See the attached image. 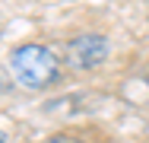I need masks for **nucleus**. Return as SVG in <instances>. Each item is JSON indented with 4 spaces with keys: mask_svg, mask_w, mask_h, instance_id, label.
I'll return each instance as SVG.
<instances>
[{
    "mask_svg": "<svg viewBox=\"0 0 149 143\" xmlns=\"http://www.w3.org/2000/svg\"><path fill=\"white\" fill-rule=\"evenodd\" d=\"M10 70L16 76V83L26 89H45L57 80L60 64L57 54L45 45H19L10 54Z\"/></svg>",
    "mask_w": 149,
    "mask_h": 143,
    "instance_id": "f257e3e1",
    "label": "nucleus"
},
{
    "mask_svg": "<svg viewBox=\"0 0 149 143\" xmlns=\"http://www.w3.org/2000/svg\"><path fill=\"white\" fill-rule=\"evenodd\" d=\"M45 143H83V140L70 137V134H57V137H51V140H45Z\"/></svg>",
    "mask_w": 149,
    "mask_h": 143,
    "instance_id": "7ed1b4c3",
    "label": "nucleus"
},
{
    "mask_svg": "<svg viewBox=\"0 0 149 143\" xmlns=\"http://www.w3.org/2000/svg\"><path fill=\"white\" fill-rule=\"evenodd\" d=\"M108 57V38L105 35H79L70 41V60L79 70H92Z\"/></svg>",
    "mask_w": 149,
    "mask_h": 143,
    "instance_id": "f03ea898",
    "label": "nucleus"
},
{
    "mask_svg": "<svg viewBox=\"0 0 149 143\" xmlns=\"http://www.w3.org/2000/svg\"><path fill=\"white\" fill-rule=\"evenodd\" d=\"M0 143H6V140H3V137H0Z\"/></svg>",
    "mask_w": 149,
    "mask_h": 143,
    "instance_id": "20e7f679",
    "label": "nucleus"
}]
</instances>
